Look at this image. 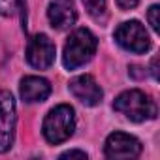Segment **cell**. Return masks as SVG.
<instances>
[{"instance_id": "9a60e30c", "label": "cell", "mask_w": 160, "mask_h": 160, "mask_svg": "<svg viewBox=\"0 0 160 160\" xmlns=\"http://www.w3.org/2000/svg\"><path fill=\"white\" fill-rule=\"evenodd\" d=\"M60 158H87V152L85 151H66L60 154Z\"/></svg>"}, {"instance_id": "8992f818", "label": "cell", "mask_w": 160, "mask_h": 160, "mask_svg": "<svg viewBox=\"0 0 160 160\" xmlns=\"http://www.w3.org/2000/svg\"><path fill=\"white\" fill-rule=\"evenodd\" d=\"M27 62L36 70H47L55 62L57 47L45 34H36L27 43Z\"/></svg>"}, {"instance_id": "5bb4252c", "label": "cell", "mask_w": 160, "mask_h": 160, "mask_svg": "<svg viewBox=\"0 0 160 160\" xmlns=\"http://www.w3.org/2000/svg\"><path fill=\"white\" fill-rule=\"evenodd\" d=\"M139 4V0H117V6L121 8V10H134L136 6Z\"/></svg>"}, {"instance_id": "7c38bea8", "label": "cell", "mask_w": 160, "mask_h": 160, "mask_svg": "<svg viewBox=\"0 0 160 160\" xmlns=\"http://www.w3.org/2000/svg\"><path fill=\"white\" fill-rule=\"evenodd\" d=\"M25 4V0H0V15L12 17L15 15Z\"/></svg>"}, {"instance_id": "3957f363", "label": "cell", "mask_w": 160, "mask_h": 160, "mask_svg": "<svg viewBox=\"0 0 160 160\" xmlns=\"http://www.w3.org/2000/svg\"><path fill=\"white\" fill-rule=\"evenodd\" d=\"M73 130H75V111L68 104H60L53 108L45 115L42 124V134L45 141L51 145H58L66 141L73 134Z\"/></svg>"}, {"instance_id": "52a82bcc", "label": "cell", "mask_w": 160, "mask_h": 160, "mask_svg": "<svg viewBox=\"0 0 160 160\" xmlns=\"http://www.w3.org/2000/svg\"><path fill=\"white\" fill-rule=\"evenodd\" d=\"M141 141L124 132H113L108 136L104 154L108 158H138L141 154Z\"/></svg>"}, {"instance_id": "9c48e42d", "label": "cell", "mask_w": 160, "mask_h": 160, "mask_svg": "<svg viewBox=\"0 0 160 160\" xmlns=\"http://www.w3.org/2000/svg\"><path fill=\"white\" fill-rule=\"evenodd\" d=\"M47 19L53 28L68 30L77 21V10L73 0H51L47 8Z\"/></svg>"}, {"instance_id": "5b68a950", "label": "cell", "mask_w": 160, "mask_h": 160, "mask_svg": "<svg viewBox=\"0 0 160 160\" xmlns=\"http://www.w3.org/2000/svg\"><path fill=\"white\" fill-rule=\"evenodd\" d=\"M17 109L10 91H0V154L8 152L15 139Z\"/></svg>"}, {"instance_id": "2e32d148", "label": "cell", "mask_w": 160, "mask_h": 160, "mask_svg": "<svg viewBox=\"0 0 160 160\" xmlns=\"http://www.w3.org/2000/svg\"><path fill=\"white\" fill-rule=\"evenodd\" d=\"M156 62H158V58L154 57V58L151 60V73H152V77H154V79H158V70H156Z\"/></svg>"}, {"instance_id": "30bf717a", "label": "cell", "mask_w": 160, "mask_h": 160, "mask_svg": "<svg viewBox=\"0 0 160 160\" xmlns=\"http://www.w3.org/2000/svg\"><path fill=\"white\" fill-rule=\"evenodd\" d=\"M19 94H21L23 102H27V104L43 102L51 94V83L45 77H40V75H27L21 79Z\"/></svg>"}, {"instance_id": "277c9868", "label": "cell", "mask_w": 160, "mask_h": 160, "mask_svg": "<svg viewBox=\"0 0 160 160\" xmlns=\"http://www.w3.org/2000/svg\"><path fill=\"white\" fill-rule=\"evenodd\" d=\"M115 42L130 53H145L151 49V38L139 21H124L115 30Z\"/></svg>"}, {"instance_id": "6da1fadb", "label": "cell", "mask_w": 160, "mask_h": 160, "mask_svg": "<svg viewBox=\"0 0 160 160\" xmlns=\"http://www.w3.org/2000/svg\"><path fill=\"white\" fill-rule=\"evenodd\" d=\"M113 109L122 113L132 122L152 121L158 115V108L154 100L139 89H130V91L121 92L113 102Z\"/></svg>"}, {"instance_id": "7a4b0ae2", "label": "cell", "mask_w": 160, "mask_h": 160, "mask_svg": "<svg viewBox=\"0 0 160 160\" xmlns=\"http://www.w3.org/2000/svg\"><path fill=\"white\" fill-rule=\"evenodd\" d=\"M98 47L96 36L89 28H77L70 34V38L64 43L62 51V64L66 70H75L79 66L87 64Z\"/></svg>"}, {"instance_id": "ba28073f", "label": "cell", "mask_w": 160, "mask_h": 160, "mask_svg": "<svg viewBox=\"0 0 160 160\" xmlns=\"http://www.w3.org/2000/svg\"><path fill=\"white\" fill-rule=\"evenodd\" d=\"M68 87H70V92L73 94V98L79 100L83 106L92 108V106H98L102 102L104 92H102L100 85L96 83V79L92 75H89V73L73 77Z\"/></svg>"}, {"instance_id": "8fae6325", "label": "cell", "mask_w": 160, "mask_h": 160, "mask_svg": "<svg viewBox=\"0 0 160 160\" xmlns=\"http://www.w3.org/2000/svg\"><path fill=\"white\" fill-rule=\"evenodd\" d=\"M83 6L94 21H98V23L108 21V2L106 0H83Z\"/></svg>"}, {"instance_id": "4fadbf2b", "label": "cell", "mask_w": 160, "mask_h": 160, "mask_svg": "<svg viewBox=\"0 0 160 160\" xmlns=\"http://www.w3.org/2000/svg\"><path fill=\"white\" fill-rule=\"evenodd\" d=\"M158 13H160L158 4H152V6L149 8V12H147V21H149V25H151V28H152L154 32H158V25H160V21H158Z\"/></svg>"}]
</instances>
